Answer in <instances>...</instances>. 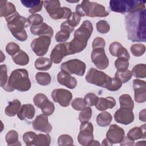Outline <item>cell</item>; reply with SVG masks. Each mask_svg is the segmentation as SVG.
I'll return each mask as SVG.
<instances>
[{
  "instance_id": "cell-1",
  "label": "cell",
  "mask_w": 146,
  "mask_h": 146,
  "mask_svg": "<svg viewBox=\"0 0 146 146\" xmlns=\"http://www.w3.org/2000/svg\"><path fill=\"white\" fill-rule=\"evenodd\" d=\"M127 38L132 42L146 40V10L128 13L125 17Z\"/></svg>"
},
{
  "instance_id": "cell-2",
  "label": "cell",
  "mask_w": 146,
  "mask_h": 146,
  "mask_svg": "<svg viewBox=\"0 0 146 146\" xmlns=\"http://www.w3.org/2000/svg\"><path fill=\"white\" fill-rule=\"evenodd\" d=\"M93 31L92 23L84 21L81 26L74 32V39L67 42L69 55L79 53L82 51L87 45V41Z\"/></svg>"
},
{
  "instance_id": "cell-3",
  "label": "cell",
  "mask_w": 146,
  "mask_h": 146,
  "mask_svg": "<svg viewBox=\"0 0 146 146\" xmlns=\"http://www.w3.org/2000/svg\"><path fill=\"white\" fill-rule=\"evenodd\" d=\"M31 86L28 71L26 69L20 68L14 70L11 72L3 89L7 92H13L15 90L25 92L29 90Z\"/></svg>"
},
{
  "instance_id": "cell-4",
  "label": "cell",
  "mask_w": 146,
  "mask_h": 146,
  "mask_svg": "<svg viewBox=\"0 0 146 146\" xmlns=\"http://www.w3.org/2000/svg\"><path fill=\"white\" fill-rule=\"evenodd\" d=\"M5 19L7 27L14 37L19 41H25L27 38V34L25 28L30 25L28 18L21 16L17 11Z\"/></svg>"
},
{
  "instance_id": "cell-5",
  "label": "cell",
  "mask_w": 146,
  "mask_h": 146,
  "mask_svg": "<svg viewBox=\"0 0 146 146\" xmlns=\"http://www.w3.org/2000/svg\"><path fill=\"white\" fill-rule=\"evenodd\" d=\"M76 13L81 17H106L109 15L104 6L96 2L84 0L76 6Z\"/></svg>"
},
{
  "instance_id": "cell-6",
  "label": "cell",
  "mask_w": 146,
  "mask_h": 146,
  "mask_svg": "<svg viewBox=\"0 0 146 146\" xmlns=\"http://www.w3.org/2000/svg\"><path fill=\"white\" fill-rule=\"evenodd\" d=\"M145 1L137 0H119L110 1V7L111 10L121 14L131 13L145 9Z\"/></svg>"
},
{
  "instance_id": "cell-7",
  "label": "cell",
  "mask_w": 146,
  "mask_h": 146,
  "mask_svg": "<svg viewBox=\"0 0 146 146\" xmlns=\"http://www.w3.org/2000/svg\"><path fill=\"white\" fill-rule=\"evenodd\" d=\"M43 5L49 16L53 19H68L71 15V10L66 7H61L58 0L43 1Z\"/></svg>"
},
{
  "instance_id": "cell-8",
  "label": "cell",
  "mask_w": 146,
  "mask_h": 146,
  "mask_svg": "<svg viewBox=\"0 0 146 146\" xmlns=\"http://www.w3.org/2000/svg\"><path fill=\"white\" fill-rule=\"evenodd\" d=\"M111 78V77L109 76L104 72L94 68H91L87 73L86 80L89 83L106 88L110 82Z\"/></svg>"
},
{
  "instance_id": "cell-9",
  "label": "cell",
  "mask_w": 146,
  "mask_h": 146,
  "mask_svg": "<svg viewBox=\"0 0 146 146\" xmlns=\"http://www.w3.org/2000/svg\"><path fill=\"white\" fill-rule=\"evenodd\" d=\"M61 71L70 75L75 74L78 76H83L86 71V64L77 59H71L61 64Z\"/></svg>"
},
{
  "instance_id": "cell-10",
  "label": "cell",
  "mask_w": 146,
  "mask_h": 146,
  "mask_svg": "<svg viewBox=\"0 0 146 146\" xmlns=\"http://www.w3.org/2000/svg\"><path fill=\"white\" fill-rule=\"evenodd\" d=\"M94 127L91 123H82L80 125V131L78 136L79 143L83 146L91 145L94 140Z\"/></svg>"
},
{
  "instance_id": "cell-11",
  "label": "cell",
  "mask_w": 146,
  "mask_h": 146,
  "mask_svg": "<svg viewBox=\"0 0 146 146\" xmlns=\"http://www.w3.org/2000/svg\"><path fill=\"white\" fill-rule=\"evenodd\" d=\"M51 41V37L49 36H39L31 42V48L37 56H43L47 52Z\"/></svg>"
},
{
  "instance_id": "cell-12",
  "label": "cell",
  "mask_w": 146,
  "mask_h": 146,
  "mask_svg": "<svg viewBox=\"0 0 146 146\" xmlns=\"http://www.w3.org/2000/svg\"><path fill=\"white\" fill-rule=\"evenodd\" d=\"M33 102L34 104L42 110L43 113L47 116L51 115L55 111L54 103L50 101L46 95L43 93L35 95L33 98Z\"/></svg>"
},
{
  "instance_id": "cell-13",
  "label": "cell",
  "mask_w": 146,
  "mask_h": 146,
  "mask_svg": "<svg viewBox=\"0 0 146 146\" xmlns=\"http://www.w3.org/2000/svg\"><path fill=\"white\" fill-rule=\"evenodd\" d=\"M91 59L96 67L100 70L107 68L109 64V60L106 55L104 48H97L93 49Z\"/></svg>"
},
{
  "instance_id": "cell-14",
  "label": "cell",
  "mask_w": 146,
  "mask_h": 146,
  "mask_svg": "<svg viewBox=\"0 0 146 146\" xmlns=\"http://www.w3.org/2000/svg\"><path fill=\"white\" fill-rule=\"evenodd\" d=\"M51 97L52 100L59 104L63 107H66L70 105L72 98V93L66 89L57 88L52 91Z\"/></svg>"
},
{
  "instance_id": "cell-15",
  "label": "cell",
  "mask_w": 146,
  "mask_h": 146,
  "mask_svg": "<svg viewBox=\"0 0 146 146\" xmlns=\"http://www.w3.org/2000/svg\"><path fill=\"white\" fill-rule=\"evenodd\" d=\"M69 55L67 42L58 44L52 49L50 54V59L52 62L58 64L61 62L63 58Z\"/></svg>"
},
{
  "instance_id": "cell-16",
  "label": "cell",
  "mask_w": 146,
  "mask_h": 146,
  "mask_svg": "<svg viewBox=\"0 0 146 146\" xmlns=\"http://www.w3.org/2000/svg\"><path fill=\"white\" fill-rule=\"evenodd\" d=\"M125 135L124 130L116 124H112L106 133V138L112 144L120 143Z\"/></svg>"
},
{
  "instance_id": "cell-17",
  "label": "cell",
  "mask_w": 146,
  "mask_h": 146,
  "mask_svg": "<svg viewBox=\"0 0 146 146\" xmlns=\"http://www.w3.org/2000/svg\"><path fill=\"white\" fill-rule=\"evenodd\" d=\"M133 88L135 91V100L139 103H142L146 100V83L138 79L133 81Z\"/></svg>"
},
{
  "instance_id": "cell-18",
  "label": "cell",
  "mask_w": 146,
  "mask_h": 146,
  "mask_svg": "<svg viewBox=\"0 0 146 146\" xmlns=\"http://www.w3.org/2000/svg\"><path fill=\"white\" fill-rule=\"evenodd\" d=\"M32 124L35 130L40 132L48 133L52 129V125L48 122V116L44 113L37 116L33 121Z\"/></svg>"
},
{
  "instance_id": "cell-19",
  "label": "cell",
  "mask_w": 146,
  "mask_h": 146,
  "mask_svg": "<svg viewBox=\"0 0 146 146\" xmlns=\"http://www.w3.org/2000/svg\"><path fill=\"white\" fill-rule=\"evenodd\" d=\"M114 118L116 122L128 125L134 120V114L131 110L120 108L114 114Z\"/></svg>"
},
{
  "instance_id": "cell-20",
  "label": "cell",
  "mask_w": 146,
  "mask_h": 146,
  "mask_svg": "<svg viewBox=\"0 0 146 146\" xmlns=\"http://www.w3.org/2000/svg\"><path fill=\"white\" fill-rule=\"evenodd\" d=\"M30 31L33 35L39 36L47 35L51 38L54 35L52 28L44 22L37 25H31Z\"/></svg>"
},
{
  "instance_id": "cell-21",
  "label": "cell",
  "mask_w": 146,
  "mask_h": 146,
  "mask_svg": "<svg viewBox=\"0 0 146 146\" xmlns=\"http://www.w3.org/2000/svg\"><path fill=\"white\" fill-rule=\"evenodd\" d=\"M57 80L59 84L70 89L75 88L77 85V80L75 78L62 71L58 72Z\"/></svg>"
},
{
  "instance_id": "cell-22",
  "label": "cell",
  "mask_w": 146,
  "mask_h": 146,
  "mask_svg": "<svg viewBox=\"0 0 146 146\" xmlns=\"http://www.w3.org/2000/svg\"><path fill=\"white\" fill-rule=\"evenodd\" d=\"M109 51L110 54L117 58H125L128 59H129L130 56L127 50L122 46L121 43L117 42H112L109 46Z\"/></svg>"
},
{
  "instance_id": "cell-23",
  "label": "cell",
  "mask_w": 146,
  "mask_h": 146,
  "mask_svg": "<svg viewBox=\"0 0 146 146\" xmlns=\"http://www.w3.org/2000/svg\"><path fill=\"white\" fill-rule=\"evenodd\" d=\"M35 110L33 105L25 104L21 106L17 113V116L21 120H24L26 119H32L35 115Z\"/></svg>"
},
{
  "instance_id": "cell-24",
  "label": "cell",
  "mask_w": 146,
  "mask_h": 146,
  "mask_svg": "<svg viewBox=\"0 0 146 146\" xmlns=\"http://www.w3.org/2000/svg\"><path fill=\"white\" fill-rule=\"evenodd\" d=\"M116 100L112 96L106 98H99V99L95 104L96 109L99 111H106L107 109H111L116 105Z\"/></svg>"
},
{
  "instance_id": "cell-25",
  "label": "cell",
  "mask_w": 146,
  "mask_h": 146,
  "mask_svg": "<svg viewBox=\"0 0 146 146\" xmlns=\"http://www.w3.org/2000/svg\"><path fill=\"white\" fill-rule=\"evenodd\" d=\"M17 12L15 6L7 1H0V16L5 18Z\"/></svg>"
},
{
  "instance_id": "cell-26",
  "label": "cell",
  "mask_w": 146,
  "mask_h": 146,
  "mask_svg": "<svg viewBox=\"0 0 146 146\" xmlns=\"http://www.w3.org/2000/svg\"><path fill=\"white\" fill-rule=\"evenodd\" d=\"M127 136L132 140L145 139L146 137L145 124H144L140 127H136L131 129L127 133Z\"/></svg>"
},
{
  "instance_id": "cell-27",
  "label": "cell",
  "mask_w": 146,
  "mask_h": 146,
  "mask_svg": "<svg viewBox=\"0 0 146 146\" xmlns=\"http://www.w3.org/2000/svg\"><path fill=\"white\" fill-rule=\"evenodd\" d=\"M22 4L30 9L29 10V12L31 14L37 13L40 11L43 5V1H26L23 0L21 1Z\"/></svg>"
},
{
  "instance_id": "cell-28",
  "label": "cell",
  "mask_w": 146,
  "mask_h": 146,
  "mask_svg": "<svg viewBox=\"0 0 146 146\" xmlns=\"http://www.w3.org/2000/svg\"><path fill=\"white\" fill-rule=\"evenodd\" d=\"M21 107V103L18 99L9 102V105L5 108V114L8 116H14L18 113Z\"/></svg>"
},
{
  "instance_id": "cell-29",
  "label": "cell",
  "mask_w": 146,
  "mask_h": 146,
  "mask_svg": "<svg viewBox=\"0 0 146 146\" xmlns=\"http://www.w3.org/2000/svg\"><path fill=\"white\" fill-rule=\"evenodd\" d=\"M52 61L50 59L44 57H40L35 62V68L40 71H46L49 70L52 66Z\"/></svg>"
},
{
  "instance_id": "cell-30",
  "label": "cell",
  "mask_w": 146,
  "mask_h": 146,
  "mask_svg": "<svg viewBox=\"0 0 146 146\" xmlns=\"http://www.w3.org/2000/svg\"><path fill=\"white\" fill-rule=\"evenodd\" d=\"M112 120V115L107 111H103L99 113L96 117V123L100 127L109 125Z\"/></svg>"
},
{
  "instance_id": "cell-31",
  "label": "cell",
  "mask_w": 146,
  "mask_h": 146,
  "mask_svg": "<svg viewBox=\"0 0 146 146\" xmlns=\"http://www.w3.org/2000/svg\"><path fill=\"white\" fill-rule=\"evenodd\" d=\"M14 62L19 66H25L29 62V55L23 50H20L17 54L12 56Z\"/></svg>"
},
{
  "instance_id": "cell-32",
  "label": "cell",
  "mask_w": 146,
  "mask_h": 146,
  "mask_svg": "<svg viewBox=\"0 0 146 146\" xmlns=\"http://www.w3.org/2000/svg\"><path fill=\"white\" fill-rule=\"evenodd\" d=\"M120 107L123 108H127L133 110L134 107V102L132 100L131 96L128 94H125L120 96L119 97Z\"/></svg>"
},
{
  "instance_id": "cell-33",
  "label": "cell",
  "mask_w": 146,
  "mask_h": 146,
  "mask_svg": "<svg viewBox=\"0 0 146 146\" xmlns=\"http://www.w3.org/2000/svg\"><path fill=\"white\" fill-rule=\"evenodd\" d=\"M5 139L8 146L21 145L18 141V133L15 130L9 131L6 135Z\"/></svg>"
},
{
  "instance_id": "cell-34",
  "label": "cell",
  "mask_w": 146,
  "mask_h": 146,
  "mask_svg": "<svg viewBox=\"0 0 146 146\" xmlns=\"http://www.w3.org/2000/svg\"><path fill=\"white\" fill-rule=\"evenodd\" d=\"M51 143V137L48 134L39 133L36 135L34 145L35 146H48Z\"/></svg>"
},
{
  "instance_id": "cell-35",
  "label": "cell",
  "mask_w": 146,
  "mask_h": 146,
  "mask_svg": "<svg viewBox=\"0 0 146 146\" xmlns=\"http://www.w3.org/2000/svg\"><path fill=\"white\" fill-rule=\"evenodd\" d=\"M132 75L137 78H145L146 77V65L138 64L135 66L131 71Z\"/></svg>"
},
{
  "instance_id": "cell-36",
  "label": "cell",
  "mask_w": 146,
  "mask_h": 146,
  "mask_svg": "<svg viewBox=\"0 0 146 146\" xmlns=\"http://www.w3.org/2000/svg\"><path fill=\"white\" fill-rule=\"evenodd\" d=\"M35 79L37 83L41 86L48 85L51 80L50 75L47 72H38L35 75Z\"/></svg>"
},
{
  "instance_id": "cell-37",
  "label": "cell",
  "mask_w": 146,
  "mask_h": 146,
  "mask_svg": "<svg viewBox=\"0 0 146 146\" xmlns=\"http://www.w3.org/2000/svg\"><path fill=\"white\" fill-rule=\"evenodd\" d=\"M132 75L131 71L127 69L125 71H119L117 70L115 73V77L119 79L122 82V83H125L131 79Z\"/></svg>"
},
{
  "instance_id": "cell-38",
  "label": "cell",
  "mask_w": 146,
  "mask_h": 146,
  "mask_svg": "<svg viewBox=\"0 0 146 146\" xmlns=\"http://www.w3.org/2000/svg\"><path fill=\"white\" fill-rule=\"evenodd\" d=\"M129 59L125 58H117L115 62V66L117 71H122L128 69L129 67Z\"/></svg>"
},
{
  "instance_id": "cell-39",
  "label": "cell",
  "mask_w": 146,
  "mask_h": 146,
  "mask_svg": "<svg viewBox=\"0 0 146 146\" xmlns=\"http://www.w3.org/2000/svg\"><path fill=\"white\" fill-rule=\"evenodd\" d=\"M130 50L133 56H140L144 54L145 51V46L144 44L140 43L133 44L131 46Z\"/></svg>"
},
{
  "instance_id": "cell-40",
  "label": "cell",
  "mask_w": 146,
  "mask_h": 146,
  "mask_svg": "<svg viewBox=\"0 0 146 146\" xmlns=\"http://www.w3.org/2000/svg\"><path fill=\"white\" fill-rule=\"evenodd\" d=\"M122 86V82L117 78H111L110 82L108 83L106 89L110 91H116L119 90Z\"/></svg>"
},
{
  "instance_id": "cell-41",
  "label": "cell",
  "mask_w": 146,
  "mask_h": 146,
  "mask_svg": "<svg viewBox=\"0 0 146 146\" xmlns=\"http://www.w3.org/2000/svg\"><path fill=\"white\" fill-rule=\"evenodd\" d=\"M92 110L90 107H86L79 113V120L81 123L88 122L92 116Z\"/></svg>"
},
{
  "instance_id": "cell-42",
  "label": "cell",
  "mask_w": 146,
  "mask_h": 146,
  "mask_svg": "<svg viewBox=\"0 0 146 146\" xmlns=\"http://www.w3.org/2000/svg\"><path fill=\"white\" fill-rule=\"evenodd\" d=\"M73 143V139L67 134L61 135L58 138V144L59 145H72Z\"/></svg>"
},
{
  "instance_id": "cell-43",
  "label": "cell",
  "mask_w": 146,
  "mask_h": 146,
  "mask_svg": "<svg viewBox=\"0 0 146 146\" xmlns=\"http://www.w3.org/2000/svg\"><path fill=\"white\" fill-rule=\"evenodd\" d=\"M86 105L84 99L81 98L74 99L71 103L72 107L76 111H82L86 107Z\"/></svg>"
},
{
  "instance_id": "cell-44",
  "label": "cell",
  "mask_w": 146,
  "mask_h": 146,
  "mask_svg": "<svg viewBox=\"0 0 146 146\" xmlns=\"http://www.w3.org/2000/svg\"><path fill=\"white\" fill-rule=\"evenodd\" d=\"M97 31L101 34H106L110 30L109 23L105 20H100L96 23Z\"/></svg>"
},
{
  "instance_id": "cell-45",
  "label": "cell",
  "mask_w": 146,
  "mask_h": 146,
  "mask_svg": "<svg viewBox=\"0 0 146 146\" xmlns=\"http://www.w3.org/2000/svg\"><path fill=\"white\" fill-rule=\"evenodd\" d=\"M8 79L7 67L5 64H1L0 66V86L2 88L6 84Z\"/></svg>"
},
{
  "instance_id": "cell-46",
  "label": "cell",
  "mask_w": 146,
  "mask_h": 146,
  "mask_svg": "<svg viewBox=\"0 0 146 146\" xmlns=\"http://www.w3.org/2000/svg\"><path fill=\"white\" fill-rule=\"evenodd\" d=\"M21 50L19 46L14 42H9L6 46V52L11 56H14Z\"/></svg>"
},
{
  "instance_id": "cell-47",
  "label": "cell",
  "mask_w": 146,
  "mask_h": 146,
  "mask_svg": "<svg viewBox=\"0 0 146 146\" xmlns=\"http://www.w3.org/2000/svg\"><path fill=\"white\" fill-rule=\"evenodd\" d=\"M70 36V33L67 30H60L55 34V38L58 42H64L67 41Z\"/></svg>"
},
{
  "instance_id": "cell-48",
  "label": "cell",
  "mask_w": 146,
  "mask_h": 146,
  "mask_svg": "<svg viewBox=\"0 0 146 146\" xmlns=\"http://www.w3.org/2000/svg\"><path fill=\"white\" fill-rule=\"evenodd\" d=\"M36 136V133L34 132H26L23 135V140L27 146L34 145V142Z\"/></svg>"
},
{
  "instance_id": "cell-49",
  "label": "cell",
  "mask_w": 146,
  "mask_h": 146,
  "mask_svg": "<svg viewBox=\"0 0 146 146\" xmlns=\"http://www.w3.org/2000/svg\"><path fill=\"white\" fill-rule=\"evenodd\" d=\"M99 99L98 96L94 93L90 92L87 94L84 98V100L87 105L89 106H95Z\"/></svg>"
},
{
  "instance_id": "cell-50",
  "label": "cell",
  "mask_w": 146,
  "mask_h": 146,
  "mask_svg": "<svg viewBox=\"0 0 146 146\" xmlns=\"http://www.w3.org/2000/svg\"><path fill=\"white\" fill-rule=\"evenodd\" d=\"M81 17L80 16H79L76 12H72L71 16L69 18H68L66 21L67 22L71 25V26L75 27L76 26H77L79 23H80V18Z\"/></svg>"
},
{
  "instance_id": "cell-51",
  "label": "cell",
  "mask_w": 146,
  "mask_h": 146,
  "mask_svg": "<svg viewBox=\"0 0 146 146\" xmlns=\"http://www.w3.org/2000/svg\"><path fill=\"white\" fill-rule=\"evenodd\" d=\"M30 24L31 25H37L43 23V17L38 14H33L28 18Z\"/></svg>"
},
{
  "instance_id": "cell-52",
  "label": "cell",
  "mask_w": 146,
  "mask_h": 146,
  "mask_svg": "<svg viewBox=\"0 0 146 146\" xmlns=\"http://www.w3.org/2000/svg\"><path fill=\"white\" fill-rule=\"evenodd\" d=\"M106 46V42L104 39L101 37H96L95 38L92 43V49L97 48H104Z\"/></svg>"
},
{
  "instance_id": "cell-53",
  "label": "cell",
  "mask_w": 146,
  "mask_h": 146,
  "mask_svg": "<svg viewBox=\"0 0 146 146\" xmlns=\"http://www.w3.org/2000/svg\"><path fill=\"white\" fill-rule=\"evenodd\" d=\"M75 27L71 26V25H70L67 21H64L62 23V24L60 25V30H67L68 31H69L70 33H71L74 30Z\"/></svg>"
},
{
  "instance_id": "cell-54",
  "label": "cell",
  "mask_w": 146,
  "mask_h": 146,
  "mask_svg": "<svg viewBox=\"0 0 146 146\" xmlns=\"http://www.w3.org/2000/svg\"><path fill=\"white\" fill-rule=\"evenodd\" d=\"M120 145H134V140H132L128 136L124 137L121 141L120 143Z\"/></svg>"
},
{
  "instance_id": "cell-55",
  "label": "cell",
  "mask_w": 146,
  "mask_h": 146,
  "mask_svg": "<svg viewBox=\"0 0 146 146\" xmlns=\"http://www.w3.org/2000/svg\"><path fill=\"white\" fill-rule=\"evenodd\" d=\"M139 120L143 121L145 122L146 119H145V109L141 111L139 113Z\"/></svg>"
},
{
  "instance_id": "cell-56",
  "label": "cell",
  "mask_w": 146,
  "mask_h": 146,
  "mask_svg": "<svg viewBox=\"0 0 146 146\" xmlns=\"http://www.w3.org/2000/svg\"><path fill=\"white\" fill-rule=\"evenodd\" d=\"M102 145H112L113 144H112L111 142H110V141L106 138L103 140Z\"/></svg>"
},
{
  "instance_id": "cell-57",
  "label": "cell",
  "mask_w": 146,
  "mask_h": 146,
  "mask_svg": "<svg viewBox=\"0 0 146 146\" xmlns=\"http://www.w3.org/2000/svg\"><path fill=\"white\" fill-rule=\"evenodd\" d=\"M135 145H145V141H144V140H143V141H139L137 143H136Z\"/></svg>"
},
{
  "instance_id": "cell-58",
  "label": "cell",
  "mask_w": 146,
  "mask_h": 146,
  "mask_svg": "<svg viewBox=\"0 0 146 146\" xmlns=\"http://www.w3.org/2000/svg\"><path fill=\"white\" fill-rule=\"evenodd\" d=\"M1 62H2L4 60V59H5V56L3 55V54L2 51H1Z\"/></svg>"
}]
</instances>
